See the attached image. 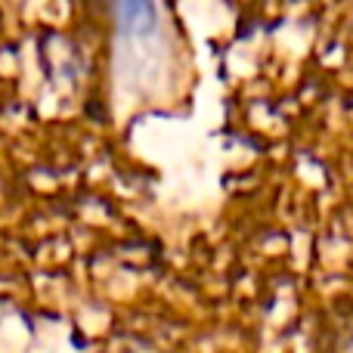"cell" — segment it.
<instances>
[{"instance_id": "cell-1", "label": "cell", "mask_w": 353, "mask_h": 353, "mask_svg": "<svg viewBox=\"0 0 353 353\" xmlns=\"http://www.w3.org/2000/svg\"><path fill=\"white\" fill-rule=\"evenodd\" d=\"M118 31L128 41H146L159 31V6L155 0H112Z\"/></svg>"}]
</instances>
